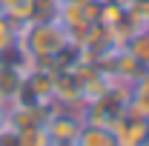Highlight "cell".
<instances>
[{"label": "cell", "mask_w": 149, "mask_h": 146, "mask_svg": "<svg viewBox=\"0 0 149 146\" xmlns=\"http://www.w3.org/2000/svg\"><path fill=\"white\" fill-rule=\"evenodd\" d=\"M80 129H83L80 109L57 106V109L49 115V120H46V132H49V138H52L55 143H57V140H69V143H74L77 135H80Z\"/></svg>", "instance_id": "cell-1"}, {"label": "cell", "mask_w": 149, "mask_h": 146, "mask_svg": "<svg viewBox=\"0 0 149 146\" xmlns=\"http://www.w3.org/2000/svg\"><path fill=\"white\" fill-rule=\"evenodd\" d=\"M109 132L115 135V143H118V146H138L149 135V120L123 112V115L109 126Z\"/></svg>", "instance_id": "cell-2"}, {"label": "cell", "mask_w": 149, "mask_h": 146, "mask_svg": "<svg viewBox=\"0 0 149 146\" xmlns=\"http://www.w3.org/2000/svg\"><path fill=\"white\" fill-rule=\"evenodd\" d=\"M23 86H26L23 66L15 63V60H0V100L12 106L20 95H23Z\"/></svg>", "instance_id": "cell-3"}, {"label": "cell", "mask_w": 149, "mask_h": 146, "mask_svg": "<svg viewBox=\"0 0 149 146\" xmlns=\"http://www.w3.org/2000/svg\"><path fill=\"white\" fill-rule=\"evenodd\" d=\"M123 49L129 52L143 69H149V29H141V32H132L123 43Z\"/></svg>", "instance_id": "cell-4"}, {"label": "cell", "mask_w": 149, "mask_h": 146, "mask_svg": "<svg viewBox=\"0 0 149 146\" xmlns=\"http://www.w3.org/2000/svg\"><path fill=\"white\" fill-rule=\"evenodd\" d=\"M74 146H118L115 143V135L109 129H100V126H83Z\"/></svg>", "instance_id": "cell-5"}, {"label": "cell", "mask_w": 149, "mask_h": 146, "mask_svg": "<svg viewBox=\"0 0 149 146\" xmlns=\"http://www.w3.org/2000/svg\"><path fill=\"white\" fill-rule=\"evenodd\" d=\"M20 146H52V138L46 126H32L20 132Z\"/></svg>", "instance_id": "cell-6"}, {"label": "cell", "mask_w": 149, "mask_h": 146, "mask_svg": "<svg viewBox=\"0 0 149 146\" xmlns=\"http://www.w3.org/2000/svg\"><path fill=\"white\" fill-rule=\"evenodd\" d=\"M0 146H20V132L12 123L0 126Z\"/></svg>", "instance_id": "cell-7"}, {"label": "cell", "mask_w": 149, "mask_h": 146, "mask_svg": "<svg viewBox=\"0 0 149 146\" xmlns=\"http://www.w3.org/2000/svg\"><path fill=\"white\" fill-rule=\"evenodd\" d=\"M3 123H9V103L0 100V126H3Z\"/></svg>", "instance_id": "cell-8"}, {"label": "cell", "mask_w": 149, "mask_h": 146, "mask_svg": "<svg viewBox=\"0 0 149 146\" xmlns=\"http://www.w3.org/2000/svg\"><path fill=\"white\" fill-rule=\"evenodd\" d=\"M138 146H149V135H146V138H143V140H141Z\"/></svg>", "instance_id": "cell-9"}, {"label": "cell", "mask_w": 149, "mask_h": 146, "mask_svg": "<svg viewBox=\"0 0 149 146\" xmlns=\"http://www.w3.org/2000/svg\"><path fill=\"white\" fill-rule=\"evenodd\" d=\"M0 15H3V12H0Z\"/></svg>", "instance_id": "cell-10"}]
</instances>
